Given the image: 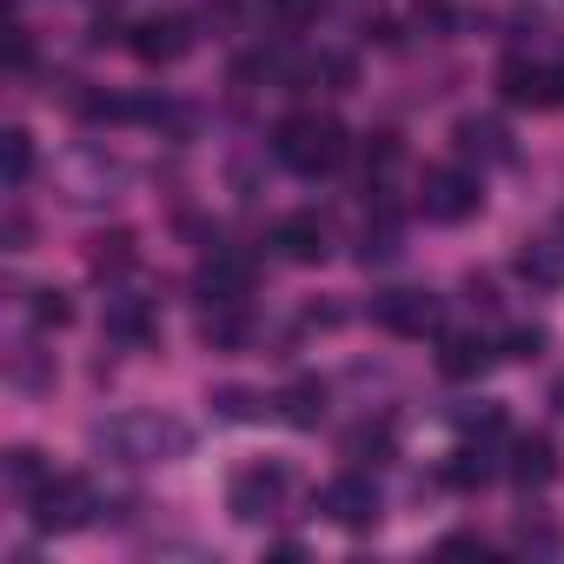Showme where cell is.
<instances>
[{"instance_id": "4316f807", "label": "cell", "mask_w": 564, "mask_h": 564, "mask_svg": "<svg viewBox=\"0 0 564 564\" xmlns=\"http://www.w3.org/2000/svg\"><path fill=\"white\" fill-rule=\"evenodd\" d=\"M412 21H419V28H452L458 14H452V0H419V8H412Z\"/></svg>"}, {"instance_id": "83f0119b", "label": "cell", "mask_w": 564, "mask_h": 564, "mask_svg": "<svg viewBox=\"0 0 564 564\" xmlns=\"http://www.w3.org/2000/svg\"><path fill=\"white\" fill-rule=\"evenodd\" d=\"M438 551H445V557H485V538H465V531H458V538H445Z\"/></svg>"}, {"instance_id": "5b68a950", "label": "cell", "mask_w": 564, "mask_h": 564, "mask_svg": "<svg viewBox=\"0 0 564 564\" xmlns=\"http://www.w3.org/2000/svg\"><path fill=\"white\" fill-rule=\"evenodd\" d=\"M372 319H379L386 333H399V339H425V333H438L445 300H438V293H379V300H372Z\"/></svg>"}, {"instance_id": "7a4b0ae2", "label": "cell", "mask_w": 564, "mask_h": 564, "mask_svg": "<svg viewBox=\"0 0 564 564\" xmlns=\"http://www.w3.org/2000/svg\"><path fill=\"white\" fill-rule=\"evenodd\" d=\"M272 153H279V166L319 180V173H333V166L346 160V127L326 120V113H293V120H279Z\"/></svg>"}, {"instance_id": "e0dca14e", "label": "cell", "mask_w": 564, "mask_h": 564, "mask_svg": "<svg viewBox=\"0 0 564 564\" xmlns=\"http://www.w3.org/2000/svg\"><path fill=\"white\" fill-rule=\"evenodd\" d=\"M87 265H94L100 279H120V272H133V265H140V246H133V232H100V239H94V252H87Z\"/></svg>"}, {"instance_id": "d4e9b609", "label": "cell", "mask_w": 564, "mask_h": 564, "mask_svg": "<svg viewBox=\"0 0 564 564\" xmlns=\"http://www.w3.org/2000/svg\"><path fill=\"white\" fill-rule=\"evenodd\" d=\"M213 405H219V419H252V412H259V399H252V392H239V386L213 392Z\"/></svg>"}, {"instance_id": "4fadbf2b", "label": "cell", "mask_w": 564, "mask_h": 564, "mask_svg": "<svg viewBox=\"0 0 564 564\" xmlns=\"http://www.w3.org/2000/svg\"><path fill=\"white\" fill-rule=\"evenodd\" d=\"M458 153L478 166H505L511 160V133L498 120H458Z\"/></svg>"}, {"instance_id": "d6986e66", "label": "cell", "mask_w": 564, "mask_h": 564, "mask_svg": "<svg viewBox=\"0 0 564 564\" xmlns=\"http://www.w3.org/2000/svg\"><path fill=\"white\" fill-rule=\"evenodd\" d=\"M491 359H498V352H491L485 339H445V352H438V372H445V379H478Z\"/></svg>"}, {"instance_id": "52a82bcc", "label": "cell", "mask_w": 564, "mask_h": 564, "mask_svg": "<svg viewBox=\"0 0 564 564\" xmlns=\"http://www.w3.org/2000/svg\"><path fill=\"white\" fill-rule=\"evenodd\" d=\"M67 199H113V186L127 180V166L107 153V147H80V153H67Z\"/></svg>"}, {"instance_id": "cb8c5ba5", "label": "cell", "mask_w": 564, "mask_h": 564, "mask_svg": "<svg viewBox=\"0 0 564 564\" xmlns=\"http://www.w3.org/2000/svg\"><path fill=\"white\" fill-rule=\"evenodd\" d=\"M34 319L41 326H67L74 319V300L67 293H34Z\"/></svg>"}, {"instance_id": "3957f363", "label": "cell", "mask_w": 564, "mask_h": 564, "mask_svg": "<svg viewBox=\"0 0 564 564\" xmlns=\"http://www.w3.org/2000/svg\"><path fill=\"white\" fill-rule=\"evenodd\" d=\"M286 498H293V471L279 465V458H259V465L232 471V485H226V511H232V518H246V524L272 518Z\"/></svg>"}, {"instance_id": "f1b7e54d", "label": "cell", "mask_w": 564, "mask_h": 564, "mask_svg": "<svg viewBox=\"0 0 564 564\" xmlns=\"http://www.w3.org/2000/svg\"><path fill=\"white\" fill-rule=\"evenodd\" d=\"M544 107H564V67L544 74Z\"/></svg>"}, {"instance_id": "ac0fdd59", "label": "cell", "mask_w": 564, "mask_h": 564, "mask_svg": "<svg viewBox=\"0 0 564 564\" xmlns=\"http://www.w3.org/2000/svg\"><path fill=\"white\" fill-rule=\"evenodd\" d=\"M498 94H505L511 107H544V67L505 61V67H498Z\"/></svg>"}, {"instance_id": "9a60e30c", "label": "cell", "mask_w": 564, "mask_h": 564, "mask_svg": "<svg viewBox=\"0 0 564 564\" xmlns=\"http://www.w3.org/2000/svg\"><path fill=\"white\" fill-rule=\"evenodd\" d=\"M107 333H113L120 346H147L160 326H153V306H147V300H113V306H107Z\"/></svg>"}, {"instance_id": "44dd1931", "label": "cell", "mask_w": 564, "mask_h": 564, "mask_svg": "<svg viewBox=\"0 0 564 564\" xmlns=\"http://www.w3.org/2000/svg\"><path fill=\"white\" fill-rule=\"evenodd\" d=\"M445 485H458V491L491 485V452H485V445H458V452H452V465H445Z\"/></svg>"}, {"instance_id": "6da1fadb", "label": "cell", "mask_w": 564, "mask_h": 564, "mask_svg": "<svg viewBox=\"0 0 564 564\" xmlns=\"http://www.w3.org/2000/svg\"><path fill=\"white\" fill-rule=\"evenodd\" d=\"M94 445L127 458V465H173V458L193 452V425L166 419V412H120V419L94 425Z\"/></svg>"}, {"instance_id": "9c48e42d", "label": "cell", "mask_w": 564, "mask_h": 564, "mask_svg": "<svg viewBox=\"0 0 564 564\" xmlns=\"http://www.w3.org/2000/svg\"><path fill=\"white\" fill-rule=\"evenodd\" d=\"M272 252L293 259V265H319V259H326V226H319V213H286V219H272Z\"/></svg>"}, {"instance_id": "8992f818", "label": "cell", "mask_w": 564, "mask_h": 564, "mask_svg": "<svg viewBox=\"0 0 564 564\" xmlns=\"http://www.w3.org/2000/svg\"><path fill=\"white\" fill-rule=\"evenodd\" d=\"M319 505H326V518L346 524V531H372V524H379V485H372L366 471H339V478L319 491Z\"/></svg>"}, {"instance_id": "8fae6325", "label": "cell", "mask_w": 564, "mask_h": 564, "mask_svg": "<svg viewBox=\"0 0 564 564\" xmlns=\"http://www.w3.org/2000/svg\"><path fill=\"white\" fill-rule=\"evenodd\" d=\"M246 286H252V272H246V259H232V252H213V259L199 265V293H206L213 306H239Z\"/></svg>"}, {"instance_id": "277c9868", "label": "cell", "mask_w": 564, "mask_h": 564, "mask_svg": "<svg viewBox=\"0 0 564 564\" xmlns=\"http://www.w3.org/2000/svg\"><path fill=\"white\" fill-rule=\"evenodd\" d=\"M478 206H485L478 173H465V166H425V180H419V213H425V219L458 226V219H471Z\"/></svg>"}, {"instance_id": "30bf717a", "label": "cell", "mask_w": 564, "mask_h": 564, "mask_svg": "<svg viewBox=\"0 0 564 564\" xmlns=\"http://www.w3.org/2000/svg\"><path fill=\"white\" fill-rule=\"evenodd\" d=\"M186 47H193V28H186V21H173V14H166V21H140V28H133V54H140L147 67H173Z\"/></svg>"}, {"instance_id": "7c38bea8", "label": "cell", "mask_w": 564, "mask_h": 564, "mask_svg": "<svg viewBox=\"0 0 564 564\" xmlns=\"http://www.w3.org/2000/svg\"><path fill=\"white\" fill-rule=\"evenodd\" d=\"M511 478H518L524 491H544V485L557 478V452H551L544 432H524V438L511 445Z\"/></svg>"}, {"instance_id": "ffe728a7", "label": "cell", "mask_w": 564, "mask_h": 564, "mask_svg": "<svg viewBox=\"0 0 564 564\" xmlns=\"http://www.w3.org/2000/svg\"><path fill=\"white\" fill-rule=\"evenodd\" d=\"M8 485H14L21 498H41V491L54 485V465H47L41 452H28V445H14V452H8Z\"/></svg>"}, {"instance_id": "2e32d148", "label": "cell", "mask_w": 564, "mask_h": 564, "mask_svg": "<svg viewBox=\"0 0 564 564\" xmlns=\"http://www.w3.org/2000/svg\"><path fill=\"white\" fill-rule=\"evenodd\" d=\"M518 279H531V286H564V246L557 239H538V246H524L518 252Z\"/></svg>"}, {"instance_id": "7402d4cb", "label": "cell", "mask_w": 564, "mask_h": 564, "mask_svg": "<svg viewBox=\"0 0 564 564\" xmlns=\"http://www.w3.org/2000/svg\"><path fill=\"white\" fill-rule=\"evenodd\" d=\"M0 166H8V186H28V173H34V133L28 127L0 133Z\"/></svg>"}, {"instance_id": "ba28073f", "label": "cell", "mask_w": 564, "mask_h": 564, "mask_svg": "<svg viewBox=\"0 0 564 564\" xmlns=\"http://www.w3.org/2000/svg\"><path fill=\"white\" fill-rule=\"evenodd\" d=\"M94 518V491L80 478H54L41 498H34V524L41 531H80Z\"/></svg>"}, {"instance_id": "484cf974", "label": "cell", "mask_w": 564, "mask_h": 564, "mask_svg": "<svg viewBox=\"0 0 564 564\" xmlns=\"http://www.w3.org/2000/svg\"><path fill=\"white\" fill-rule=\"evenodd\" d=\"M538 352H544V333L538 326H524V333L505 339V359H538Z\"/></svg>"}, {"instance_id": "f546056e", "label": "cell", "mask_w": 564, "mask_h": 564, "mask_svg": "<svg viewBox=\"0 0 564 564\" xmlns=\"http://www.w3.org/2000/svg\"><path fill=\"white\" fill-rule=\"evenodd\" d=\"M557 226H564V213H557Z\"/></svg>"}, {"instance_id": "603a6c76", "label": "cell", "mask_w": 564, "mask_h": 564, "mask_svg": "<svg viewBox=\"0 0 564 564\" xmlns=\"http://www.w3.org/2000/svg\"><path fill=\"white\" fill-rule=\"evenodd\" d=\"M399 153H405V147H399V133H372V140H366V173H392V166H399Z\"/></svg>"}, {"instance_id": "5bb4252c", "label": "cell", "mask_w": 564, "mask_h": 564, "mask_svg": "<svg viewBox=\"0 0 564 564\" xmlns=\"http://www.w3.org/2000/svg\"><path fill=\"white\" fill-rule=\"evenodd\" d=\"M279 419L300 425V432H313V425L326 419V386H319V379H293L286 392H279Z\"/></svg>"}]
</instances>
